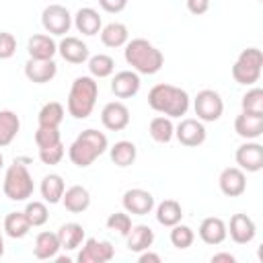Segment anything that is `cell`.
Instances as JSON below:
<instances>
[{"instance_id":"cell-10","label":"cell","mask_w":263,"mask_h":263,"mask_svg":"<svg viewBox=\"0 0 263 263\" xmlns=\"http://www.w3.org/2000/svg\"><path fill=\"white\" fill-rule=\"evenodd\" d=\"M175 138L187 148H197L205 142L208 132L203 121H199L197 117H183L179 125H175Z\"/></svg>"},{"instance_id":"cell-25","label":"cell","mask_w":263,"mask_h":263,"mask_svg":"<svg viewBox=\"0 0 263 263\" xmlns=\"http://www.w3.org/2000/svg\"><path fill=\"white\" fill-rule=\"evenodd\" d=\"M55 234L60 238V247L66 249V251H76L84 242V238H86V232H84L82 224H78V222H66V224H62Z\"/></svg>"},{"instance_id":"cell-44","label":"cell","mask_w":263,"mask_h":263,"mask_svg":"<svg viewBox=\"0 0 263 263\" xmlns=\"http://www.w3.org/2000/svg\"><path fill=\"white\" fill-rule=\"evenodd\" d=\"M187 10L195 16H201L210 10V0H187Z\"/></svg>"},{"instance_id":"cell-15","label":"cell","mask_w":263,"mask_h":263,"mask_svg":"<svg viewBox=\"0 0 263 263\" xmlns=\"http://www.w3.org/2000/svg\"><path fill=\"white\" fill-rule=\"evenodd\" d=\"M226 232L230 234V238L236 242V245H247L255 238L257 234V224L251 216L247 214H234L230 218V222L226 224Z\"/></svg>"},{"instance_id":"cell-28","label":"cell","mask_w":263,"mask_h":263,"mask_svg":"<svg viewBox=\"0 0 263 263\" xmlns=\"http://www.w3.org/2000/svg\"><path fill=\"white\" fill-rule=\"evenodd\" d=\"M109 156H111V162L119 168H125L129 164L136 162V156H138V148L134 142L129 140H119L115 142L111 148H109Z\"/></svg>"},{"instance_id":"cell-18","label":"cell","mask_w":263,"mask_h":263,"mask_svg":"<svg viewBox=\"0 0 263 263\" xmlns=\"http://www.w3.org/2000/svg\"><path fill=\"white\" fill-rule=\"evenodd\" d=\"M27 51L31 60H53L58 53V43L49 33H35L27 41Z\"/></svg>"},{"instance_id":"cell-13","label":"cell","mask_w":263,"mask_h":263,"mask_svg":"<svg viewBox=\"0 0 263 263\" xmlns=\"http://www.w3.org/2000/svg\"><path fill=\"white\" fill-rule=\"evenodd\" d=\"M101 123L109 132H121L129 125V109L121 101H111L101 109Z\"/></svg>"},{"instance_id":"cell-47","label":"cell","mask_w":263,"mask_h":263,"mask_svg":"<svg viewBox=\"0 0 263 263\" xmlns=\"http://www.w3.org/2000/svg\"><path fill=\"white\" fill-rule=\"evenodd\" d=\"M4 255V236H2V230H0V259Z\"/></svg>"},{"instance_id":"cell-27","label":"cell","mask_w":263,"mask_h":263,"mask_svg":"<svg viewBox=\"0 0 263 263\" xmlns=\"http://www.w3.org/2000/svg\"><path fill=\"white\" fill-rule=\"evenodd\" d=\"M101 43L105 45V47H123L127 41H129V31H127V27L123 25V23H117V21H113V23H109V25H105V27H101Z\"/></svg>"},{"instance_id":"cell-35","label":"cell","mask_w":263,"mask_h":263,"mask_svg":"<svg viewBox=\"0 0 263 263\" xmlns=\"http://www.w3.org/2000/svg\"><path fill=\"white\" fill-rule=\"evenodd\" d=\"M86 62H88V72L92 78H107L115 72V60L107 53L90 55Z\"/></svg>"},{"instance_id":"cell-1","label":"cell","mask_w":263,"mask_h":263,"mask_svg":"<svg viewBox=\"0 0 263 263\" xmlns=\"http://www.w3.org/2000/svg\"><path fill=\"white\" fill-rule=\"evenodd\" d=\"M148 105L156 113L166 115V117L173 119V117L187 115L189 105H191V97L181 86H175V84H168V82H160V84H154L150 88Z\"/></svg>"},{"instance_id":"cell-46","label":"cell","mask_w":263,"mask_h":263,"mask_svg":"<svg viewBox=\"0 0 263 263\" xmlns=\"http://www.w3.org/2000/svg\"><path fill=\"white\" fill-rule=\"evenodd\" d=\"M220 261L236 263V257H234L232 253H216V255H212V263H220Z\"/></svg>"},{"instance_id":"cell-4","label":"cell","mask_w":263,"mask_h":263,"mask_svg":"<svg viewBox=\"0 0 263 263\" xmlns=\"http://www.w3.org/2000/svg\"><path fill=\"white\" fill-rule=\"evenodd\" d=\"M97 97H99L97 78H92L90 74L74 78L68 92V103H66L68 115H72L74 119H86L97 105Z\"/></svg>"},{"instance_id":"cell-5","label":"cell","mask_w":263,"mask_h":263,"mask_svg":"<svg viewBox=\"0 0 263 263\" xmlns=\"http://www.w3.org/2000/svg\"><path fill=\"white\" fill-rule=\"evenodd\" d=\"M2 191L10 201H27L33 191V177L27 168V164H23L21 160H14L6 173H4V181H2Z\"/></svg>"},{"instance_id":"cell-36","label":"cell","mask_w":263,"mask_h":263,"mask_svg":"<svg viewBox=\"0 0 263 263\" xmlns=\"http://www.w3.org/2000/svg\"><path fill=\"white\" fill-rule=\"evenodd\" d=\"M23 212H25L31 228L43 226L49 220V210H47V203L45 201H27V205H25Z\"/></svg>"},{"instance_id":"cell-22","label":"cell","mask_w":263,"mask_h":263,"mask_svg":"<svg viewBox=\"0 0 263 263\" xmlns=\"http://www.w3.org/2000/svg\"><path fill=\"white\" fill-rule=\"evenodd\" d=\"M234 132L245 140H257L263 134V115L240 111L234 119Z\"/></svg>"},{"instance_id":"cell-6","label":"cell","mask_w":263,"mask_h":263,"mask_svg":"<svg viewBox=\"0 0 263 263\" xmlns=\"http://www.w3.org/2000/svg\"><path fill=\"white\" fill-rule=\"evenodd\" d=\"M261 70H263V51L259 47H247L238 53L230 72H232L234 82L253 86L255 82H259Z\"/></svg>"},{"instance_id":"cell-3","label":"cell","mask_w":263,"mask_h":263,"mask_svg":"<svg viewBox=\"0 0 263 263\" xmlns=\"http://www.w3.org/2000/svg\"><path fill=\"white\" fill-rule=\"evenodd\" d=\"M109 150V140L103 132L99 129H84L76 136V140L70 144L68 148V156H70V162L80 166V168H86L90 166L99 156H103L105 152Z\"/></svg>"},{"instance_id":"cell-48","label":"cell","mask_w":263,"mask_h":263,"mask_svg":"<svg viewBox=\"0 0 263 263\" xmlns=\"http://www.w3.org/2000/svg\"><path fill=\"white\" fill-rule=\"evenodd\" d=\"M2 166H4V156H2V152H0V171H2Z\"/></svg>"},{"instance_id":"cell-12","label":"cell","mask_w":263,"mask_h":263,"mask_svg":"<svg viewBox=\"0 0 263 263\" xmlns=\"http://www.w3.org/2000/svg\"><path fill=\"white\" fill-rule=\"evenodd\" d=\"M121 205L127 214L132 216H146L154 210V195L146 189H140V187H134V189H127L121 197Z\"/></svg>"},{"instance_id":"cell-9","label":"cell","mask_w":263,"mask_h":263,"mask_svg":"<svg viewBox=\"0 0 263 263\" xmlns=\"http://www.w3.org/2000/svg\"><path fill=\"white\" fill-rule=\"evenodd\" d=\"M115 257V247L109 240H99V238H84L80 245V251L76 255L78 263H109Z\"/></svg>"},{"instance_id":"cell-7","label":"cell","mask_w":263,"mask_h":263,"mask_svg":"<svg viewBox=\"0 0 263 263\" xmlns=\"http://www.w3.org/2000/svg\"><path fill=\"white\" fill-rule=\"evenodd\" d=\"M193 111H195V115H197L199 121L212 123V121H218L222 117V113H224V101H222V97H220L218 90L203 88L193 99Z\"/></svg>"},{"instance_id":"cell-24","label":"cell","mask_w":263,"mask_h":263,"mask_svg":"<svg viewBox=\"0 0 263 263\" xmlns=\"http://www.w3.org/2000/svg\"><path fill=\"white\" fill-rule=\"evenodd\" d=\"M60 238L55 232H49V230H43L35 236V245H33V255L41 261H47V259H55L58 253H60Z\"/></svg>"},{"instance_id":"cell-29","label":"cell","mask_w":263,"mask_h":263,"mask_svg":"<svg viewBox=\"0 0 263 263\" xmlns=\"http://www.w3.org/2000/svg\"><path fill=\"white\" fill-rule=\"evenodd\" d=\"M125 238H127V249L132 253H142V251L152 247L154 230L150 226H146V224H136V226H132V230H129V234Z\"/></svg>"},{"instance_id":"cell-14","label":"cell","mask_w":263,"mask_h":263,"mask_svg":"<svg viewBox=\"0 0 263 263\" xmlns=\"http://www.w3.org/2000/svg\"><path fill=\"white\" fill-rule=\"evenodd\" d=\"M218 185L226 197H238L247 191V175L238 166H226L218 177Z\"/></svg>"},{"instance_id":"cell-8","label":"cell","mask_w":263,"mask_h":263,"mask_svg":"<svg viewBox=\"0 0 263 263\" xmlns=\"http://www.w3.org/2000/svg\"><path fill=\"white\" fill-rule=\"evenodd\" d=\"M41 25L51 37H64L72 27V14L62 4H49L41 12Z\"/></svg>"},{"instance_id":"cell-11","label":"cell","mask_w":263,"mask_h":263,"mask_svg":"<svg viewBox=\"0 0 263 263\" xmlns=\"http://www.w3.org/2000/svg\"><path fill=\"white\" fill-rule=\"evenodd\" d=\"M234 160L245 173H259L263 168V146L255 140H247L236 148Z\"/></svg>"},{"instance_id":"cell-26","label":"cell","mask_w":263,"mask_h":263,"mask_svg":"<svg viewBox=\"0 0 263 263\" xmlns=\"http://www.w3.org/2000/svg\"><path fill=\"white\" fill-rule=\"evenodd\" d=\"M39 191H41L43 201L49 203V205H53V203H60L62 201V195L66 191V183H64V179L58 173H49V175H45L41 179Z\"/></svg>"},{"instance_id":"cell-45","label":"cell","mask_w":263,"mask_h":263,"mask_svg":"<svg viewBox=\"0 0 263 263\" xmlns=\"http://www.w3.org/2000/svg\"><path fill=\"white\" fill-rule=\"evenodd\" d=\"M160 261H162L160 255H158V253H152L150 249L138 253V263H160Z\"/></svg>"},{"instance_id":"cell-21","label":"cell","mask_w":263,"mask_h":263,"mask_svg":"<svg viewBox=\"0 0 263 263\" xmlns=\"http://www.w3.org/2000/svg\"><path fill=\"white\" fill-rule=\"evenodd\" d=\"M72 25L76 27L78 33L86 35V37H92L101 31L103 27V21H101V14L90 8V6H84V8H78L76 14L72 16Z\"/></svg>"},{"instance_id":"cell-23","label":"cell","mask_w":263,"mask_h":263,"mask_svg":"<svg viewBox=\"0 0 263 263\" xmlns=\"http://www.w3.org/2000/svg\"><path fill=\"white\" fill-rule=\"evenodd\" d=\"M62 203H64V208H66L68 212H72V214H82V212H86L88 205H90V193H88V189L82 187V185H72V187H68V189L64 191Z\"/></svg>"},{"instance_id":"cell-33","label":"cell","mask_w":263,"mask_h":263,"mask_svg":"<svg viewBox=\"0 0 263 263\" xmlns=\"http://www.w3.org/2000/svg\"><path fill=\"white\" fill-rule=\"evenodd\" d=\"M31 230V224L25 212H10L4 218V234L10 238H25Z\"/></svg>"},{"instance_id":"cell-19","label":"cell","mask_w":263,"mask_h":263,"mask_svg":"<svg viewBox=\"0 0 263 263\" xmlns=\"http://www.w3.org/2000/svg\"><path fill=\"white\" fill-rule=\"evenodd\" d=\"M58 74V64L53 60H31L25 64V76L33 84H45Z\"/></svg>"},{"instance_id":"cell-30","label":"cell","mask_w":263,"mask_h":263,"mask_svg":"<svg viewBox=\"0 0 263 263\" xmlns=\"http://www.w3.org/2000/svg\"><path fill=\"white\" fill-rule=\"evenodd\" d=\"M18 129H21L18 115L10 109H2L0 111V148L10 146L18 136Z\"/></svg>"},{"instance_id":"cell-37","label":"cell","mask_w":263,"mask_h":263,"mask_svg":"<svg viewBox=\"0 0 263 263\" xmlns=\"http://www.w3.org/2000/svg\"><path fill=\"white\" fill-rule=\"evenodd\" d=\"M193 240H195V232H193V228L191 226H187V224H175V226H171V245L175 247V249H189L191 245H193Z\"/></svg>"},{"instance_id":"cell-16","label":"cell","mask_w":263,"mask_h":263,"mask_svg":"<svg viewBox=\"0 0 263 263\" xmlns=\"http://www.w3.org/2000/svg\"><path fill=\"white\" fill-rule=\"evenodd\" d=\"M140 74L134 70H121L111 78V92L117 99H132L140 92Z\"/></svg>"},{"instance_id":"cell-34","label":"cell","mask_w":263,"mask_h":263,"mask_svg":"<svg viewBox=\"0 0 263 263\" xmlns=\"http://www.w3.org/2000/svg\"><path fill=\"white\" fill-rule=\"evenodd\" d=\"M64 115H66L64 105L58 101H49L39 109L37 121L39 125H45V127H60V123L64 121Z\"/></svg>"},{"instance_id":"cell-38","label":"cell","mask_w":263,"mask_h":263,"mask_svg":"<svg viewBox=\"0 0 263 263\" xmlns=\"http://www.w3.org/2000/svg\"><path fill=\"white\" fill-rule=\"evenodd\" d=\"M240 107L242 111L247 113H257V115H263V90L259 86H253L249 88L242 99H240Z\"/></svg>"},{"instance_id":"cell-41","label":"cell","mask_w":263,"mask_h":263,"mask_svg":"<svg viewBox=\"0 0 263 263\" xmlns=\"http://www.w3.org/2000/svg\"><path fill=\"white\" fill-rule=\"evenodd\" d=\"M66 150H64V144H55V146H49V148H41L39 150V160L43 164H58L62 158H64Z\"/></svg>"},{"instance_id":"cell-39","label":"cell","mask_w":263,"mask_h":263,"mask_svg":"<svg viewBox=\"0 0 263 263\" xmlns=\"http://www.w3.org/2000/svg\"><path fill=\"white\" fill-rule=\"evenodd\" d=\"M132 218H129V214L123 210V212H113L109 218H107V228L109 230H113V232H117L119 236H127L129 234V230H132Z\"/></svg>"},{"instance_id":"cell-31","label":"cell","mask_w":263,"mask_h":263,"mask_svg":"<svg viewBox=\"0 0 263 263\" xmlns=\"http://www.w3.org/2000/svg\"><path fill=\"white\" fill-rule=\"evenodd\" d=\"M148 134L154 142L158 144H168L173 138H175V125H173V119L166 117V115H156L150 119L148 123Z\"/></svg>"},{"instance_id":"cell-2","label":"cell","mask_w":263,"mask_h":263,"mask_svg":"<svg viewBox=\"0 0 263 263\" xmlns=\"http://www.w3.org/2000/svg\"><path fill=\"white\" fill-rule=\"evenodd\" d=\"M123 47H125V49H123L125 62H127V64L132 66V70L138 72V74L152 76V74H156V72L164 66V55H162V51H160L154 43H150L148 39H144V37H136V39L127 41Z\"/></svg>"},{"instance_id":"cell-40","label":"cell","mask_w":263,"mask_h":263,"mask_svg":"<svg viewBox=\"0 0 263 263\" xmlns=\"http://www.w3.org/2000/svg\"><path fill=\"white\" fill-rule=\"evenodd\" d=\"M62 142V136H60V127H45V125H39L37 132H35V144L37 148H49V146H55Z\"/></svg>"},{"instance_id":"cell-43","label":"cell","mask_w":263,"mask_h":263,"mask_svg":"<svg viewBox=\"0 0 263 263\" xmlns=\"http://www.w3.org/2000/svg\"><path fill=\"white\" fill-rule=\"evenodd\" d=\"M99 6H101L105 12H109V14H117V12L125 10L127 0H99Z\"/></svg>"},{"instance_id":"cell-32","label":"cell","mask_w":263,"mask_h":263,"mask_svg":"<svg viewBox=\"0 0 263 263\" xmlns=\"http://www.w3.org/2000/svg\"><path fill=\"white\" fill-rule=\"evenodd\" d=\"M181 220H183V208L177 199H164L156 205V222L160 226L171 228V226L179 224Z\"/></svg>"},{"instance_id":"cell-42","label":"cell","mask_w":263,"mask_h":263,"mask_svg":"<svg viewBox=\"0 0 263 263\" xmlns=\"http://www.w3.org/2000/svg\"><path fill=\"white\" fill-rule=\"evenodd\" d=\"M16 53V37L8 31H0V60H10Z\"/></svg>"},{"instance_id":"cell-20","label":"cell","mask_w":263,"mask_h":263,"mask_svg":"<svg viewBox=\"0 0 263 263\" xmlns=\"http://www.w3.org/2000/svg\"><path fill=\"white\" fill-rule=\"evenodd\" d=\"M197 234L205 245H212V247L222 245L226 240V236H228L226 222L222 218H218V216H208V218L201 220V224L197 228Z\"/></svg>"},{"instance_id":"cell-17","label":"cell","mask_w":263,"mask_h":263,"mask_svg":"<svg viewBox=\"0 0 263 263\" xmlns=\"http://www.w3.org/2000/svg\"><path fill=\"white\" fill-rule=\"evenodd\" d=\"M58 53L68 62V64H84L90 58L88 45L72 35H64V39L58 43Z\"/></svg>"}]
</instances>
